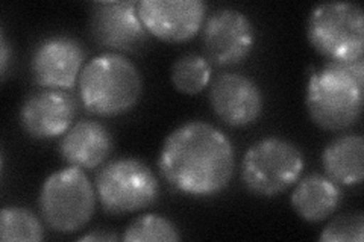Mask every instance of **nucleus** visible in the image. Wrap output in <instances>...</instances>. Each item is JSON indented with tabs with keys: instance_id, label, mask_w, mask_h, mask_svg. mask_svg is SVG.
I'll return each instance as SVG.
<instances>
[{
	"instance_id": "17",
	"label": "nucleus",
	"mask_w": 364,
	"mask_h": 242,
	"mask_svg": "<svg viewBox=\"0 0 364 242\" xmlns=\"http://www.w3.org/2000/svg\"><path fill=\"white\" fill-rule=\"evenodd\" d=\"M170 79L179 93L187 96L199 94L211 80V64L202 55L186 53L173 62Z\"/></svg>"
},
{
	"instance_id": "14",
	"label": "nucleus",
	"mask_w": 364,
	"mask_h": 242,
	"mask_svg": "<svg viewBox=\"0 0 364 242\" xmlns=\"http://www.w3.org/2000/svg\"><path fill=\"white\" fill-rule=\"evenodd\" d=\"M114 148L112 135L99 121L81 120L68 129L60 141V155L68 165L96 168L109 158Z\"/></svg>"
},
{
	"instance_id": "3",
	"label": "nucleus",
	"mask_w": 364,
	"mask_h": 242,
	"mask_svg": "<svg viewBox=\"0 0 364 242\" xmlns=\"http://www.w3.org/2000/svg\"><path fill=\"white\" fill-rule=\"evenodd\" d=\"M143 93L136 65L122 53H102L88 61L79 76V97L84 108L99 117L129 112Z\"/></svg>"
},
{
	"instance_id": "19",
	"label": "nucleus",
	"mask_w": 364,
	"mask_h": 242,
	"mask_svg": "<svg viewBox=\"0 0 364 242\" xmlns=\"http://www.w3.org/2000/svg\"><path fill=\"white\" fill-rule=\"evenodd\" d=\"M122 239L127 242H175L181 239V235L168 218L158 214H144L131 221Z\"/></svg>"
},
{
	"instance_id": "4",
	"label": "nucleus",
	"mask_w": 364,
	"mask_h": 242,
	"mask_svg": "<svg viewBox=\"0 0 364 242\" xmlns=\"http://www.w3.org/2000/svg\"><path fill=\"white\" fill-rule=\"evenodd\" d=\"M38 204L46 224L55 232L70 235L85 227L93 216L96 191L85 172L70 165L44 180Z\"/></svg>"
},
{
	"instance_id": "1",
	"label": "nucleus",
	"mask_w": 364,
	"mask_h": 242,
	"mask_svg": "<svg viewBox=\"0 0 364 242\" xmlns=\"http://www.w3.org/2000/svg\"><path fill=\"white\" fill-rule=\"evenodd\" d=\"M158 167L176 191L191 197H211L232 179L235 150L222 131L203 121H188L170 133Z\"/></svg>"
},
{
	"instance_id": "7",
	"label": "nucleus",
	"mask_w": 364,
	"mask_h": 242,
	"mask_svg": "<svg viewBox=\"0 0 364 242\" xmlns=\"http://www.w3.org/2000/svg\"><path fill=\"white\" fill-rule=\"evenodd\" d=\"M102 209L109 215H128L151 207L159 195L155 172L136 158L109 160L96 176Z\"/></svg>"
},
{
	"instance_id": "21",
	"label": "nucleus",
	"mask_w": 364,
	"mask_h": 242,
	"mask_svg": "<svg viewBox=\"0 0 364 242\" xmlns=\"http://www.w3.org/2000/svg\"><path fill=\"white\" fill-rule=\"evenodd\" d=\"M8 64H9V45H8L5 33L2 32L0 33V67H2V79L6 77Z\"/></svg>"
},
{
	"instance_id": "8",
	"label": "nucleus",
	"mask_w": 364,
	"mask_h": 242,
	"mask_svg": "<svg viewBox=\"0 0 364 242\" xmlns=\"http://www.w3.org/2000/svg\"><path fill=\"white\" fill-rule=\"evenodd\" d=\"M202 28L203 55L214 65L242 64L254 49V25L240 11L232 8L215 11Z\"/></svg>"
},
{
	"instance_id": "16",
	"label": "nucleus",
	"mask_w": 364,
	"mask_h": 242,
	"mask_svg": "<svg viewBox=\"0 0 364 242\" xmlns=\"http://www.w3.org/2000/svg\"><path fill=\"white\" fill-rule=\"evenodd\" d=\"M364 140L360 135H341L329 143L322 153L326 176L343 187H358L363 182Z\"/></svg>"
},
{
	"instance_id": "18",
	"label": "nucleus",
	"mask_w": 364,
	"mask_h": 242,
	"mask_svg": "<svg viewBox=\"0 0 364 242\" xmlns=\"http://www.w3.org/2000/svg\"><path fill=\"white\" fill-rule=\"evenodd\" d=\"M0 239L4 242H38L44 239V229L37 215L26 207H4L0 212Z\"/></svg>"
},
{
	"instance_id": "12",
	"label": "nucleus",
	"mask_w": 364,
	"mask_h": 242,
	"mask_svg": "<svg viewBox=\"0 0 364 242\" xmlns=\"http://www.w3.org/2000/svg\"><path fill=\"white\" fill-rule=\"evenodd\" d=\"M210 103L214 114L231 128H247L263 112V93L255 80L240 73H222L213 80Z\"/></svg>"
},
{
	"instance_id": "15",
	"label": "nucleus",
	"mask_w": 364,
	"mask_h": 242,
	"mask_svg": "<svg viewBox=\"0 0 364 242\" xmlns=\"http://www.w3.org/2000/svg\"><path fill=\"white\" fill-rule=\"evenodd\" d=\"M341 189L323 175H309L298 180L291 192V206L306 223H322L340 204Z\"/></svg>"
},
{
	"instance_id": "5",
	"label": "nucleus",
	"mask_w": 364,
	"mask_h": 242,
	"mask_svg": "<svg viewBox=\"0 0 364 242\" xmlns=\"http://www.w3.org/2000/svg\"><path fill=\"white\" fill-rule=\"evenodd\" d=\"M310 44L328 61H354L363 57L364 14L349 2L321 4L306 21Z\"/></svg>"
},
{
	"instance_id": "22",
	"label": "nucleus",
	"mask_w": 364,
	"mask_h": 242,
	"mask_svg": "<svg viewBox=\"0 0 364 242\" xmlns=\"http://www.w3.org/2000/svg\"><path fill=\"white\" fill-rule=\"evenodd\" d=\"M119 236L112 233H88L79 238L77 241H117Z\"/></svg>"
},
{
	"instance_id": "9",
	"label": "nucleus",
	"mask_w": 364,
	"mask_h": 242,
	"mask_svg": "<svg viewBox=\"0 0 364 242\" xmlns=\"http://www.w3.org/2000/svg\"><path fill=\"white\" fill-rule=\"evenodd\" d=\"M139 2H95L90 13V32L105 49L134 52L144 44L147 32L139 16Z\"/></svg>"
},
{
	"instance_id": "2",
	"label": "nucleus",
	"mask_w": 364,
	"mask_h": 242,
	"mask_svg": "<svg viewBox=\"0 0 364 242\" xmlns=\"http://www.w3.org/2000/svg\"><path fill=\"white\" fill-rule=\"evenodd\" d=\"M364 61H328L310 76L305 103L313 123L340 132L354 126L363 112Z\"/></svg>"
},
{
	"instance_id": "11",
	"label": "nucleus",
	"mask_w": 364,
	"mask_h": 242,
	"mask_svg": "<svg viewBox=\"0 0 364 242\" xmlns=\"http://www.w3.org/2000/svg\"><path fill=\"white\" fill-rule=\"evenodd\" d=\"M84 61L85 50L76 38L53 35L38 43L31 57V70L40 87L65 91L75 87Z\"/></svg>"
},
{
	"instance_id": "6",
	"label": "nucleus",
	"mask_w": 364,
	"mask_h": 242,
	"mask_svg": "<svg viewBox=\"0 0 364 242\" xmlns=\"http://www.w3.org/2000/svg\"><path fill=\"white\" fill-rule=\"evenodd\" d=\"M304 167V155L298 147L284 138L269 136L247 148L242 179L250 192L277 197L301 179Z\"/></svg>"
},
{
	"instance_id": "10",
	"label": "nucleus",
	"mask_w": 364,
	"mask_h": 242,
	"mask_svg": "<svg viewBox=\"0 0 364 242\" xmlns=\"http://www.w3.org/2000/svg\"><path fill=\"white\" fill-rule=\"evenodd\" d=\"M136 8L151 35L173 44L195 37L207 14V5L202 0H140Z\"/></svg>"
},
{
	"instance_id": "20",
	"label": "nucleus",
	"mask_w": 364,
	"mask_h": 242,
	"mask_svg": "<svg viewBox=\"0 0 364 242\" xmlns=\"http://www.w3.org/2000/svg\"><path fill=\"white\" fill-rule=\"evenodd\" d=\"M364 239V215L361 212L343 214L322 230L318 241L322 242H363Z\"/></svg>"
},
{
	"instance_id": "13",
	"label": "nucleus",
	"mask_w": 364,
	"mask_h": 242,
	"mask_svg": "<svg viewBox=\"0 0 364 242\" xmlns=\"http://www.w3.org/2000/svg\"><path fill=\"white\" fill-rule=\"evenodd\" d=\"M75 99L63 89H43L31 94L20 108L23 131L36 140H52L72 128Z\"/></svg>"
}]
</instances>
